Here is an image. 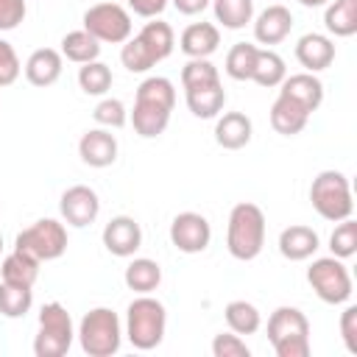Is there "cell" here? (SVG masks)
<instances>
[{
    "mask_svg": "<svg viewBox=\"0 0 357 357\" xmlns=\"http://www.w3.org/2000/svg\"><path fill=\"white\" fill-rule=\"evenodd\" d=\"M265 226H268L265 212L257 204L251 201L234 204L226 223V251L240 262L257 259L265 245Z\"/></svg>",
    "mask_w": 357,
    "mask_h": 357,
    "instance_id": "cell-1",
    "label": "cell"
},
{
    "mask_svg": "<svg viewBox=\"0 0 357 357\" xmlns=\"http://www.w3.org/2000/svg\"><path fill=\"white\" fill-rule=\"evenodd\" d=\"M167 332V310L159 298L151 293H139L128 307H126V324H123V337L139 349L151 351L165 340Z\"/></svg>",
    "mask_w": 357,
    "mask_h": 357,
    "instance_id": "cell-2",
    "label": "cell"
},
{
    "mask_svg": "<svg viewBox=\"0 0 357 357\" xmlns=\"http://www.w3.org/2000/svg\"><path fill=\"white\" fill-rule=\"evenodd\" d=\"M78 346L89 357H112L123 346V321L112 307H92L78 329H75Z\"/></svg>",
    "mask_w": 357,
    "mask_h": 357,
    "instance_id": "cell-3",
    "label": "cell"
},
{
    "mask_svg": "<svg viewBox=\"0 0 357 357\" xmlns=\"http://www.w3.org/2000/svg\"><path fill=\"white\" fill-rule=\"evenodd\" d=\"M268 340L276 357H310V318L298 307H276L268 318Z\"/></svg>",
    "mask_w": 357,
    "mask_h": 357,
    "instance_id": "cell-4",
    "label": "cell"
},
{
    "mask_svg": "<svg viewBox=\"0 0 357 357\" xmlns=\"http://www.w3.org/2000/svg\"><path fill=\"white\" fill-rule=\"evenodd\" d=\"M310 204L329 223H340L351 218L354 198H351L349 176L343 170H321L310 184Z\"/></svg>",
    "mask_w": 357,
    "mask_h": 357,
    "instance_id": "cell-5",
    "label": "cell"
},
{
    "mask_svg": "<svg viewBox=\"0 0 357 357\" xmlns=\"http://www.w3.org/2000/svg\"><path fill=\"white\" fill-rule=\"evenodd\" d=\"M75 326L61 301H47L39 310V329L33 337V354L36 357H64L73 349Z\"/></svg>",
    "mask_w": 357,
    "mask_h": 357,
    "instance_id": "cell-6",
    "label": "cell"
},
{
    "mask_svg": "<svg viewBox=\"0 0 357 357\" xmlns=\"http://www.w3.org/2000/svg\"><path fill=\"white\" fill-rule=\"evenodd\" d=\"M307 282L312 287V293L324 301V304H346L354 293V282H351V273L346 268L343 259L337 257H315L307 268Z\"/></svg>",
    "mask_w": 357,
    "mask_h": 357,
    "instance_id": "cell-7",
    "label": "cell"
},
{
    "mask_svg": "<svg viewBox=\"0 0 357 357\" xmlns=\"http://www.w3.org/2000/svg\"><path fill=\"white\" fill-rule=\"evenodd\" d=\"M14 248L31 254L39 262H53L67 251V226L56 218H39L14 237Z\"/></svg>",
    "mask_w": 357,
    "mask_h": 357,
    "instance_id": "cell-8",
    "label": "cell"
},
{
    "mask_svg": "<svg viewBox=\"0 0 357 357\" xmlns=\"http://www.w3.org/2000/svg\"><path fill=\"white\" fill-rule=\"evenodd\" d=\"M84 31L92 33L100 45H123L131 33H134V22H131V11L120 3H95L84 11L81 17Z\"/></svg>",
    "mask_w": 357,
    "mask_h": 357,
    "instance_id": "cell-9",
    "label": "cell"
},
{
    "mask_svg": "<svg viewBox=\"0 0 357 357\" xmlns=\"http://www.w3.org/2000/svg\"><path fill=\"white\" fill-rule=\"evenodd\" d=\"M59 215H61V220L67 226L84 229V226H89V223L98 220V215H100V198H98V192L92 187L73 184L59 198Z\"/></svg>",
    "mask_w": 357,
    "mask_h": 357,
    "instance_id": "cell-10",
    "label": "cell"
},
{
    "mask_svg": "<svg viewBox=\"0 0 357 357\" xmlns=\"http://www.w3.org/2000/svg\"><path fill=\"white\" fill-rule=\"evenodd\" d=\"M170 243L181 254H201L212 243V226L201 212H178L170 220Z\"/></svg>",
    "mask_w": 357,
    "mask_h": 357,
    "instance_id": "cell-11",
    "label": "cell"
},
{
    "mask_svg": "<svg viewBox=\"0 0 357 357\" xmlns=\"http://www.w3.org/2000/svg\"><path fill=\"white\" fill-rule=\"evenodd\" d=\"M100 240H103V248L112 254V257H120V259H131L139 245H142V226L131 218V215H114L103 231H100Z\"/></svg>",
    "mask_w": 357,
    "mask_h": 357,
    "instance_id": "cell-12",
    "label": "cell"
},
{
    "mask_svg": "<svg viewBox=\"0 0 357 357\" xmlns=\"http://www.w3.org/2000/svg\"><path fill=\"white\" fill-rule=\"evenodd\" d=\"M117 153H120V145H117V137L109 131V128H89L81 134L78 139V156L84 165L89 167H109L117 162Z\"/></svg>",
    "mask_w": 357,
    "mask_h": 357,
    "instance_id": "cell-13",
    "label": "cell"
},
{
    "mask_svg": "<svg viewBox=\"0 0 357 357\" xmlns=\"http://www.w3.org/2000/svg\"><path fill=\"white\" fill-rule=\"evenodd\" d=\"M251 25H254V39L259 45L271 47V45H279V42H284L290 36V31H293V14H290L287 6L271 3L268 8H262L251 20Z\"/></svg>",
    "mask_w": 357,
    "mask_h": 357,
    "instance_id": "cell-14",
    "label": "cell"
},
{
    "mask_svg": "<svg viewBox=\"0 0 357 357\" xmlns=\"http://www.w3.org/2000/svg\"><path fill=\"white\" fill-rule=\"evenodd\" d=\"M279 95L298 103L304 112H318L321 103H324V84L315 73H293V75H284V81L279 84Z\"/></svg>",
    "mask_w": 357,
    "mask_h": 357,
    "instance_id": "cell-15",
    "label": "cell"
},
{
    "mask_svg": "<svg viewBox=\"0 0 357 357\" xmlns=\"http://www.w3.org/2000/svg\"><path fill=\"white\" fill-rule=\"evenodd\" d=\"M61 70H64V56L56 50V47H36L25 64H22V73H25V81L45 89V86H53L59 78H61Z\"/></svg>",
    "mask_w": 357,
    "mask_h": 357,
    "instance_id": "cell-16",
    "label": "cell"
},
{
    "mask_svg": "<svg viewBox=\"0 0 357 357\" xmlns=\"http://www.w3.org/2000/svg\"><path fill=\"white\" fill-rule=\"evenodd\" d=\"M296 59H298V64L307 73H321V70L332 67V61H335V42H332V36L315 33V31L298 36V42H296Z\"/></svg>",
    "mask_w": 357,
    "mask_h": 357,
    "instance_id": "cell-17",
    "label": "cell"
},
{
    "mask_svg": "<svg viewBox=\"0 0 357 357\" xmlns=\"http://www.w3.org/2000/svg\"><path fill=\"white\" fill-rule=\"evenodd\" d=\"M254 123L245 112H220L215 117V142L226 151H240L251 142Z\"/></svg>",
    "mask_w": 357,
    "mask_h": 357,
    "instance_id": "cell-18",
    "label": "cell"
},
{
    "mask_svg": "<svg viewBox=\"0 0 357 357\" xmlns=\"http://www.w3.org/2000/svg\"><path fill=\"white\" fill-rule=\"evenodd\" d=\"M220 47V28L215 22H190L178 36V50L187 59H209Z\"/></svg>",
    "mask_w": 357,
    "mask_h": 357,
    "instance_id": "cell-19",
    "label": "cell"
},
{
    "mask_svg": "<svg viewBox=\"0 0 357 357\" xmlns=\"http://www.w3.org/2000/svg\"><path fill=\"white\" fill-rule=\"evenodd\" d=\"M318 248H321V237L312 226L293 223L279 231V254L290 262H304V259L315 257Z\"/></svg>",
    "mask_w": 357,
    "mask_h": 357,
    "instance_id": "cell-20",
    "label": "cell"
},
{
    "mask_svg": "<svg viewBox=\"0 0 357 357\" xmlns=\"http://www.w3.org/2000/svg\"><path fill=\"white\" fill-rule=\"evenodd\" d=\"M184 100H187V109L192 112V117L215 120L226 106V89H223L220 81L204 84V86H192V89H184Z\"/></svg>",
    "mask_w": 357,
    "mask_h": 357,
    "instance_id": "cell-21",
    "label": "cell"
},
{
    "mask_svg": "<svg viewBox=\"0 0 357 357\" xmlns=\"http://www.w3.org/2000/svg\"><path fill=\"white\" fill-rule=\"evenodd\" d=\"M128 120L134 126V131L142 139H156L165 134L167 123H170V109L148 103V100H134V109L128 112Z\"/></svg>",
    "mask_w": 357,
    "mask_h": 357,
    "instance_id": "cell-22",
    "label": "cell"
},
{
    "mask_svg": "<svg viewBox=\"0 0 357 357\" xmlns=\"http://www.w3.org/2000/svg\"><path fill=\"white\" fill-rule=\"evenodd\" d=\"M39 265H42L39 259H33L31 254L14 248L0 262V282L17 284V287H33L36 279H39Z\"/></svg>",
    "mask_w": 357,
    "mask_h": 357,
    "instance_id": "cell-23",
    "label": "cell"
},
{
    "mask_svg": "<svg viewBox=\"0 0 357 357\" xmlns=\"http://www.w3.org/2000/svg\"><path fill=\"white\" fill-rule=\"evenodd\" d=\"M310 117H312L310 112H304L298 103H293V100H287L282 95H276V100L271 103V128L276 134H282V137L301 134L307 128Z\"/></svg>",
    "mask_w": 357,
    "mask_h": 357,
    "instance_id": "cell-24",
    "label": "cell"
},
{
    "mask_svg": "<svg viewBox=\"0 0 357 357\" xmlns=\"http://www.w3.org/2000/svg\"><path fill=\"white\" fill-rule=\"evenodd\" d=\"M123 282L137 296L139 293H153L162 284V268L151 257H131V262L123 271Z\"/></svg>",
    "mask_w": 357,
    "mask_h": 357,
    "instance_id": "cell-25",
    "label": "cell"
},
{
    "mask_svg": "<svg viewBox=\"0 0 357 357\" xmlns=\"http://www.w3.org/2000/svg\"><path fill=\"white\" fill-rule=\"evenodd\" d=\"M137 36H139V42L151 50V56H153L156 64L165 61V59L173 53V47H176V33H173L170 22H165V20H159V17L148 20V22L139 28Z\"/></svg>",
    "mask_w": 357,
    "mask_h": 357,
    "instance_id": "cell-26",
    "label": "cell"
},
{
    "mask_svg": "<svg viewBox=\"0 0 357 357\" xmlns=\"http://www.w3.org/2000/svg\"><path fill=\"white\" fill-rule=\"evenodd\" d=\"M324 28L332 36H354L357 33V0H329L324 6Z\"/></svg>",
    "mask_w": 357,
    "mask_h": 357,
    "instance_id": "cell-27",
    "label": "cell"
},
{
    "mask_svg": "<svg viewBox=\"0 0 357 357\" xmlns=\"http://www.w3.org/2000/svg\"><path fill=\"white\" fill-rule=\"evenodd\" d=\"M223 318H226V326L234 335H257L259 326H262V312L257 310V304H251L245 298L229 301L223 307Z\"/></svg>",
    "mask_w": 357,
    "mask_h": 357,
    "instance_id": "cell-28",
    "label": "cell"
},
{
    "mask_svg": "<svg viewBox=\"0 0 357 357\" xmlns=\"http://www.w3.org/2000/svg\"><path fill=\"white\" fill-rule=\"evenodd\" d=\"M59 53H61L67 61H73V64H86V61H95V59L100 56V42H98L92 33H86L84 28L67 31V33L61 36Z\"/></svg>",
    "mask_w": 357,
    "mask_h": 357,
    "instance_id": "cell-29",
    "label": "cell"
},
{
    "mask_svg": "<svg viewBox=\"0 0 357 357\" xmlns=\"http://www.w3.org/2000/svg\"><path fill=\"white\" fill-rule=\"evenodd\" d=\"M287 75V67H284V59L273 50V47H259L257 50V61H254V73H251V81L265 86V89H273L284 81Z\"/></svg>",
    "mask_w": 357,
    "mask_h": 357,
    "instance_id": "cell-30",
    "label": "cell"
},
{
    "mask_svg": "<svg viewBox=\"0 0 357 357\" xmlns=\"http://www.w3.org/2000/svg\"><path fill=\"white\" fill-rule=\"evenodd\" d=\"M215 22H220L229 31H243L254 20V0H212Z\"/></svg>",
    "mask_w": 357,
    "mask_h": 357,
    "instance_id": "cell-31",
    "label": "cell"
},
{
    "mask_svg": "<svg viewBox=\"0 0 357 357\" xmlns=\"http://www.w3.org/2000/svg\"><path fill=\"white\" fill-rule=\"evenodd\" d=\"M114 84V75H112V67L103 64L100 59L95 61H86L78 67V86L84 95H92V98H103Z\"/></svg>",
    "mask_w": 357,
    "mask_h": 357,
    "instance_id": "cell-32",
    "label": "cell"
},
{
    "mask_svg": "<svg viewBox=\"0 0 357 357\" xmlns=\"http://www.w3.org/2000/svg\"><path fill=\"white\" fill-rule=\"evenodd\" d=\"M257 45L251 42H234L226 53V61H223V70L229 78L234 81H251V73H254V61H257Z\"/></svg>",
    "mask_w": 357,
    "mask_h": 357,
    "instance_id": "cell-33",
    "label": "cell"
},
{
    "mask_svg": "<svg viewBox=\"0 0 357 357\" xmlns=\"http://www.w3.org/2000/svg\"><path fill=\"white\" fill-rule=\"evenodd\" d=\"M33 307V287H17L0 282V315L3 318H25Z\"/></svg>",
    "mask_w": 357,
    "mask_h": 357,
    "instance_id": "cell-34",
    "label": "cell"
},
{
    "mask_svg": "<svg viewBox=\"0 0 357 357\" xmlns=\"http://www.w3.org/2000/svg\"><path fill=\"white\" fill-rule=\"evenodd\" d=\"M134 100H148V103H156V106H165V109L173 112V106H176V86L165 75H148L137 86Z\"/></svg>",
    "mask_w": 357,
    "mask_h": 357,
    "instance_id": "cell-35",
    "label": "cell"
},
{
    "mask_svg": "<svg viewBox=\"0 0 357 357\" xmlns=\"http://www.w3.org/2000/svg\"><path fill=\"white\" fill-rule=\"evenodd\" d=\"M329 251L337 259H349V257L357 254V220L354 218H346V220H340L332 229V234H329Z\"/></svg>",
    "mask_w": 357,
    "mask_h": 357,
    "instance_id": "cell-36",
    "label": "cell"
},
{
    "mask_svg": "<svg viewBox=\"0 0 357 357\" xmlns=\"http://www.w3.org/2000/svg\"><path fill=\"white\" fill-rule=\"evenodd\" d=\"M92 120L100 126V128H123L126 123H128V109H126V103L120 100V98H109V95H103L100 100H98V106L92 109Z\"/></svg>",
    "mask_w": 357,
    "mask_h": 357,
    "instance_id": "cell-37",
    "label": "cell"
},
{
    "mask_svg": "<svg viewBox=\"0 0 357 357\" xmlns=\"http://www.w3.org/2000/svg\"><path fill=\"white\" fill-rule=\"evenodd\" d=\"M215 81H220V73H218V67H215L209 59H190V61L181 67V86H184V89L204 86V84H215Z\"/></svg>",
    "mask_w": 357,
    "mask_h": 357,
    "instance_id": "cell-38",
    "label": "cell"
},
{
    "mask_svg": "<svg viewBox=\"0 0 357 357\" xmlns=\"http://www.w3.org/2000/svg\"><path fill=\"white\" fill-rule=\"evenodd\" d=\"M20 73H22V61L14 50V45L8 39H0V89L17 84Z\"/></svg>",
    "mask_w": 357,
    "mask_h": 357,
    "instance_id": "cell-39",
    "label": "cell"
},
{
    "mask_svg": "<svg viewBox=\"0 0 357 357\" xmlns=\"http://www.w3.org/2000/svg\"><path fill=\"white\" fill-rule=\"evenodd\" d=\"M212 354L215 357H248L251 349L248 343L243 340V335H234L231 329L229 332H218L212 337Z\"/></svg>",
    "mask_w": 357,
    "mask_h": 357,
    "instance_id": "cell-40",
    "label": "cell"
},
{
    "mask_svg": "<svg viewBox=\"0 0 357 357\" xmlns=\"http://www.w3.org/2000/svg\"><path fill=\"white\" fill-rule=\"evenodd\" d=\"M337 326H340V340H343L346 351L349 354H357V304H349L346 301Z\"/></svg>",
    "mask_w": 357,
    "mask_h": 357,
    "instance_id": "cell-41",
    "label": "cell"
},
{
    "mask_svg": "<svg viewBox=\"0 0 357 357\" xmlns=\"http://www.w3.org/2000/svg\"><path fill=\"white\" fill-rule=\"evenodd\" d=\"M28 14L25 0H0V31H14Z\"/></svg>",
    "mask_w": 357,
    "mask_h": 357,
    "instance_id": "cell-42",
    "label": "cell"
},
{
    "mask_svg": "<svg viewBox=\"0 0 357 357\" xmlns=\"http://www.w3.org/2000/svg\"><path fill=\"white\" fill-rule=\"evenodd\" d=\"M167 3H170V0H126L128 11H134V14L142 17V20H153V17H159V14L167 8Z\"/></svg>",
    "mask_w": 357,
    "mask_h": 357,
    "instance_id": "cell-43",
    "label": "cell"
},
{
    "mask_svg": "<svg viewBox=\"0 0 357 357\" xmlns=\"http://www.w3.org/2000/svg\"><path fill=\"white\" fill-rule=\"evenodd\" d=\"M170 3H173V8H176L178 14H184V17H195V14H201L204 8H209L212 0H170Z\"/></svg>",
    "mask_w": 357,
    "mask_h": 357,
    "instance_id": "cell-44",
    "label": "cell"
},
{
    "mask_svg": "<svg viewBox=\"0 0 357 357\" xmlns=\"http://www.w3.org/2000/svg\"><path fill=\"white\" fill-rule=\"evenodd\" d=\"M298 3H301L304 8H324L329 0H298Z\"/></svg>",
    "mask_w": 357,
    "mask_h": 357,
    "instance_id": "cell-45",
    "label": "cell"
},
{
    "mask_svg": "<svg viewBox=\"0 0 357 357\" xmlns=\"http://www.w3.org/2000/svg\"><path fill=\"white\" fill-rule=\"evenodd\" d=\"M0 254H3V234H0Z\"/></svg>",
    "mask_w": 357,
    "mask_h": 357,
    "instance_id": "cell-46",
    "label": "cell"
}]
</instances>
